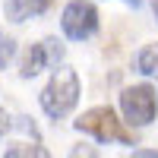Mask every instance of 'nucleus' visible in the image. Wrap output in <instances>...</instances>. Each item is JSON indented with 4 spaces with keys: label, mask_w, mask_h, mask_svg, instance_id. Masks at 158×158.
I'll return each mask as SVG.
<instances>
[{
    "label": "nucleus",
    "mask_w": 158,
    "mask_h": 158,
    "mask_svg": "<svg viewBox=\"0 0 158 158\" xmlns=\"http://www.w3.org/2000/svg\"><path fill=\"white\" fill-rule=\"evenodd\" d=\"M123 3H130V6H139V3H142V0H123Z\"/></svg>",
    "instance_id": "12"
},
{
    "label": "nucleus",
    "mask_w": 158,
    "mask_h": 158,
    "mask_svg": "<svg viewBox=\"0 0 158 158\" xmlns=\"http://www.w3.org/2000/svg\"><path fill=\"white\" fill-rule=\"evenodd\" d=\"M79 133H89L95 142H120V146H133V133L123 127V120H117V114L111 108H89L76 120Z\"/></svg>",
    "instance_id": "2"
},
{
    "label": "nucleus",
    "mask_w": 158,
    "mask_h": 158,
    "mask_svg": "<svg viewBox=\"0 0 158 158\" xmlns=\"http://www.w3.org/2000/svg\"><path fill=\"white\" fill-rule=\"evenodd\" d=\"M70 158H98V152L92 149V146H76V149L70 152Z\"/></svg>",
    "instance_id": "10"
},
{
    "label": "nucleus",
    "mask_w": 158,
    "mask_h": 158,
    "mask_svg": "<svg viewBox=\"0 0 158 158\" xmlns=\"http://www.w3.org/2000/svg\"><path fill=\"white\" fill-rule=\"evenodd\" d=\"M13 57H16V41H13V38L0 29V67H6Z\"/></svg>",
    "instance_id": "9"
},
{
    "label": "nucleus",
    "mask_w": 158,
    "mask_h": 158,
    "mask_svg": "<svg viewBox=\"0 0 158 158\" xmlns=\"http://www.w3.org/2000/svg\"><path fill=\"white\" fill-rule=\"evenodd\" d=\"M57 60H63V44L57 38H44V41H38V44H32L25 51V57L19 63V76L32 79V76H38L48 67H57Z\"/></svg>",
    "instance_id": "5"
},
{
    "label": "nucleus",
    "mask_w": 158,
    "mask_h": 158,
    "mask_svg": "<svg viewBox=\"0 0 158 158\" xmlns=\"http://www.w3.org/2000/svg\"><path fill=\"white\" fill-rule=\"evenodd\" d=\"M133 158H158V152L155 149H139V152H133Z\"/></svg>",
    "instance_id": "11"
},
{
    "label": "nucleus",
    "mask_w": 158,
    "mask_h": 158,
    "mask_svg": "<svg viewBox=\"0 0 158 158\" xmlns=\"http://www.w3.org/2000/svg\"><path fill=\"white\" fill-rule=\"evenodd\" d=\"M3 158H48L41 146H10Z\"/></svg>",
    "instance_id": "8"
},
{
    "label": "nucleus",
    "mask_w": 158,
    "mask_h": 158,
    "mask_svg": "<svg viewBox=\"0 0 158 158\" xmlns=\"http://www.w3.org/2000/svg\"><path fill=\"white\" fill-rule=\"evenodd\" d=\"M136 70L142 76H158V41L155 44H146L136 54Z\"/></svg>",
    "instance_id": "7"
},
{
    "label": "nucleus",
    "mask_w": 158,
    "mask_h": 158,
    "mask_svg": "<svg viewBox=\"0 0 158 158\" xmlns=\"http://www.w3.org/2000/svg\"><path fill=\"white\" fill-rule=\"evenodd\" d=\"M60 29L70 41H85L98 32V10L95 3L89 0H70L63 6V16H60Z\"/></svg>",
    "instance_id": "4"
},
{
    "label": "nucleus",
    "mask_w": 158,
    "mask_h": 158,
    "mask_svg": "<svg viewBox=\"0 0 158 158\" xmlns=\"http://www.w3.org/2000/svg\"><path fill=\"white\" fill-rule=\"evenodd\" d=\"M48 6H51V0H6L3 3V16L10 22H29L35 16H41Z\"/></svg>",
    "instance_id": "6"
},
{
    "label": "nucleus",
    "mask_w": 158,
    "mask_h": 158,
    "mask_svg": "<svg viewBox=\"0 0 158 158\" xmlns=\"http://www.w3.org/2000/svg\"><path fill=\"white\" fill-rule=\"evenodd\" d=\"M155 108H158V98H155V89L139 82V85H127L120 92V111H123V123L130 127H149L155 120Z\"/></svg>",
    "instance_id": "3"
},
{
    "label": "nucleus",
    "mask_w": 158,
    "mask_h": 158,
    "mask_svg": "<svg viewBox=\"0 0 158 158\" xmlns=\"http://www.w3.org/2000/svg\"><path fill=\"white\" fill-rule=\"evenodd\" d=\"M155 13H158V0H155Z\"/></svg>",
    "instance_id": "13"
},
{
    "label": "nucleus",
    "mask_w": 158,
    "mask_h": 158,
    "mask_svg": "<svg viewBox=\"0 0 158 158\" xmlns=\"http://www.w3.org/2000/svg\"><path fill=\"white\" fill-rule=\"evenodd\" d=\"M38 101H41V111L48 117H54V120L67 117L79 101V76H76V70L73 67H57L54 76L48 79V85L41 89Z\"/></svg>",
    "instance_id": "1"
}]
</instances>
